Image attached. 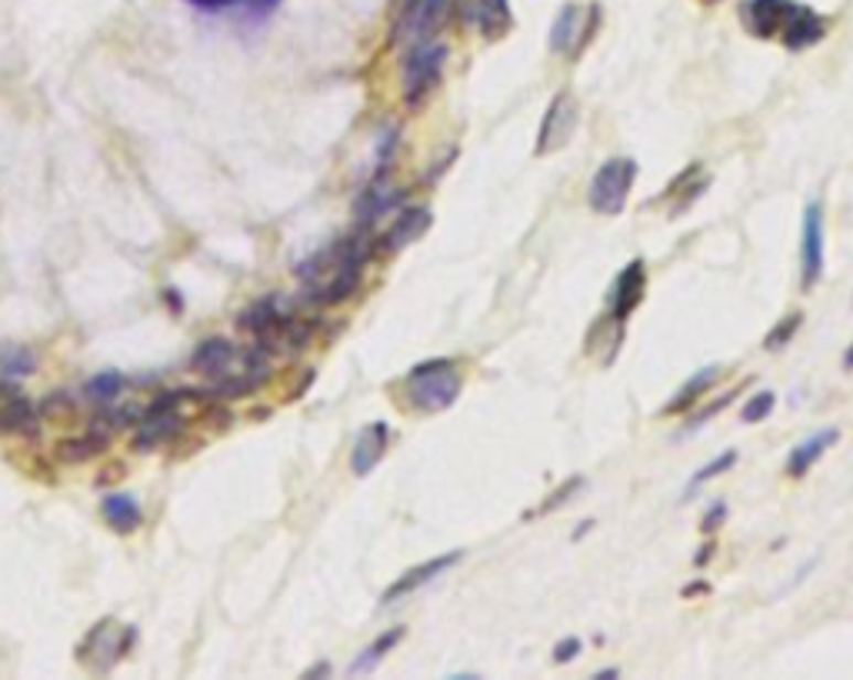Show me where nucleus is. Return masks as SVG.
<instances>
[{
  "instance_id": "obj_23",
  "label": "nucleus",
  "mask_w": 853,
  "mask_h": 680,
  "mask_svg": "<svg viewBox=\"0 0 853 680\" xmlns=\"http://www.w3.org/2000/svg\"><path fill=\"white\" fill-rule=\"evenodd\" d=\"M280 317H284L280 300H277V297H264V300H254V304L237 317V327H241L244 333H250V337H260V333H267L270 327H277Z\"/></svg>"
},
{
  "instance_id": "obj_6",
  "label": "nucleus",
  "mask_w": 853,
  "mask_h": 680,
  "mask_svg": "<svg viewBox=\"0 0 853 680\" xmlns=\"http://www.w3.org/2000/svg\"><path fill=\"white\" fill-rule=\"evenodd\" d=\"M434 227V211L427 204H407L394 217V224L377 237V257H391L417 244L427 231Z\"/></svg>"
},
{
  "instance_id": "obj_33",
  "label": "nucleus",
  "mask_w": 853,
  "mask_h": 680,
  "mask_svg": "<svg viewBox=\"0 0 853 680\" xmlns=\"http://www.w3.org/2000/svg\"><path fill=\"white\" fill-rule=\"evenodd\" d=\"M580 487H584V477H571V480H564V484L554 490V497H547V500L541 503V510H544V514H551V510H557L561 503H567Z\"/></svg>"
},
{
  "instance_id": "obj_1",
  "label": "nucleus",
  "mask_w": 853,
  "mask_h": 680,
  "mask_svg": "<svg viewBox=\"0 0 853 680\" xmlns=\"http://www.w3.org/2000/svg\"><path fill=\"white\" fill-rule=\"evenodd\" d=\"M404 384H407L410 407L424 411V414H440V411L454 407L463 391L460 368L450 358H430V361L410 368Z\"/></svg>"
},
{
  "instance_id": "obj_12",
  "label": "nucleus",
  "mask_w": 853,
  "mask_h": 680,
  "mask_svg": "<svg viewBox=\"0 0 853 680\" xmlns=\"http://www.w3.org/2000/svg\"><path fill=\"white\" fill-rule=\"evenodd\" d=\"M407 201V191L404 188H394L387 181V174H377V181L361 194L358 201V227L361 231H374V224L387 214V211H397L404 208Z\"/></svg>"
},
{
  "instance_id": "obj_30",
  "label": "nucleus",
  "mask_w": 853,
  "mask_h": 680,
  "mask_svg": "<svg viewBox=\"0 0 853 680\" xmlns=\"http://www.w3.org/2000/svg\"><path fill=\"white\" fill-rule=\"evenodd\" d=\"M737 464V450H724V454H717L707 467H701L694 477H691V493L701 487V484H707V480H714V477H721V474H727L731 467Z\"/></svg>"
},
{
  "instance_id": "obj_4",
  "label": "nucleus",
  "mask_w": 853,
  "mask_h": 680,
  "mask_svg": "<svg viewBox=\"0 0 853 680\" xmlns=\"http://www.w3.org/2000/svg\"><path fill=\"white\" fill-rule=\"evenodd\" d=\"M137 640V630L134 627H120L117 620H100L87 637L84 644L77 647V660L90 663L94 670H110L117 660L127 657L130 644Z\"/></svg>"
},
{
  "instance_id": "obj_10",
  "label": "nucleus",
  "mask_w": 853,
  "mask_h": 680,
  "mask_svg": "<svg viewBox=\"0 0 853 680\" xmlns=\"http://www.w3.org/2000/svg\"><path fill=\"white\" fill-rule=\"evenodd\" d=\"M463 561V554L460 551H450V554H440V557H430V561H424V564H417V567H410V571H404L387 591H384V597H381V604H397V601H404V597H410L414 591H420L424 584H430V581H437L440 574H447L450 567H457Z\"/></svg>"
},
{
  "instance_id": "obj_22",
  "label": "nucleus",
  "mask_w": 853,
  "mask_h": 680,
  "mask_svg": "<svg viewBox=\"0 0 853 680\" xmlns=\"http://www.w3.org/2000/svg\"><path fill=\"white\" fill-rule=\"evenodd\" d=\"M100 510H104V521H107L117 534H130V531H137L140 521H143L137 500L127 497V493H107L104 503H100Z\"/></svg>"
},
{
  "instance_id": "obj_37",
  "label": "nucleus",
  "mask_w": 853,
  "mask_h": 680,
  "mask_svg": "<svg viewBox=\"0 0 853 680\" xmlns=\"http://www.w3.org/2000/svg\"><path fill=\"white\" fill-rule=\"evenodd\" d=\"M714 554H717V544H714V541H707V544H704V548L697 551V557H694V567H704V564H707V561H711Z\"/></svg>"
},
{
  "instance_id": "obj_14",
  "label": "nucleus",
  "mask_w": 853,
  "mask_h": 680,
  "mask_svg": "<svg viewBox=\"0 0 853 680\" xmlns=\"http://www.w3.org/2000/svg\"><path fill=\"white\" fill-rule=\"evenodd\" d=\"M391 424L387 421H374V424H367L361 434H358V440H354V454H351V467H354V474L358 477H367L381 460H384V454H387V447H391Z\"/></svg>"
},
{
  "instance_id": "obj_7",
  "label": "nucleus",
  "mask_w": 853,
  "mask_h": 680,
  "mask_svg": "<svg viewBox=\"0 0 853 680\" xmlns=\"http://www.w3.org/2000/svg\"><path fill=\"white\" fill-rule=\"evenodd\" d=\"M574 130H577V104H574V97H571L567 91H557L554 100H551V107H547V114H544V124H541V130H537V147H534V153L544 157V153L561 150V147L574 137Z\"/></svg>"
},
{
  "instance_id": "obj_25",
  "label": "nucleus",
  "mask_w": 853,
  "mask_h": 680,
  "mask_svg": "<svg viewBox=\"0 0 853 680\" xmlns=\"http://www.w3.org/2000/svg\"><path fill=\"white\" fill-rule=\"evenodd\" d=\"M450 11V0H420L417 8V18L410 24V41H420V38H430L437 31V24L444 21V14ZM407 41V44H410Z\"/></svg>"
},
{
  "instance_id": "obj_28",
  "label": "nucleus",
  "mask_w": 853,
  "mask_h": 680,
  "mask_svg": "<svg viewBox=\"0 0 853 680\" xmlns=\"http://www.w3.org/2000/svg\"><path fill=\"white\" fill-rule=\"evenodd\" d=\"M774 407H777V394H774V391H757V394L740 407V421H744V424H760V421H767V417L774 414Z\"/></svg>"
},
{
  "instance_id": "obj_21",
  "label": "nucleus",
  "mask_w": 853,
  "mask_h": 680,
  "mask_svg": "<svg viewBox=\"0 0 853 680\" xmlns=\"http://www.w3.org/2000/svg\"><path fill=\"white\" fill-rule=\"evenodd\" d=\"M580 28H584V11L577 4H564L554 28H551V51L561 57H574V47L580 41Z\"/></svg>"
},
{
  "instance_id": "obj_38",
  "label": "nucleus",
  "mask_w": 853,
  "mask_h": 680,
  "mask_svg": "<svg viewBox=\"0 0 853 680\" xmlns=\"http://www.w3.org/2000/svg\"><path fill=\"white\" fill-rule=\"evenodd\" d=\"M694 594H711V584L707 581H694L684 587V597H694Z\"/></svg>"
},
{
  "instance_id": "obj_18",
  "label": "nucleus",
  "mask_w": 853,
  "mask_h": 680,
  "mask_svg": "<svg viewBox=\"0 0 853 680\" xmlns=\"http://www.w3.org/2000/svg\"><path fill=\"white\" fill-rule=\"evenodd\" d=\"M234 361H237V348L231 344V340H227V337H211V340H204V344L194 351V358H191V371H194V374H204V378L221 381V378H227V374H231Z\"/></svg>"
},
{
  "instance_id": "obj_29",
  "label": "nucleus",
  "mask_w": 853,
  "mask_h": 680,
  "mask_svg": "<svg viewBox=\"0 0 853 680\" xmlns=\"http://www.w3.org/2000/svg\"><path fill=\"white\" fill-rule=\"evenodd\" d=\"M41 417H57V421H71L77 414V401L67 394V391H57V394H47L38 407Z\"/></svg>"
},
{
  "instance_id": "obj_20",
  "label": "nucleus",
  "mask_w": 853,
  "mask_h": 680,
  "mask_svg": "<svg viewBox=\"0 0 853 680\" xmlns=\"http://www.w3.org/2000/svg\"><path fill=\"white\" fill-rule=\"evenodd\" d=\"M721 374H724V368L721 364H714V368H704V371H697L684 387H680L667 404H663V411H660V417H676V414H687L704 394H711L714 387H717V381H721Z\"/></svg>"
},
{
  "instance_id": "obj_26",
  "label": "nucleus",
  "mask_w": 853,
  "mask_h": 680,
  "mask_svg": "<svg viewBox=\"0 0 853 680\" xmlns=\"http://www.w3.org/2000/svg\"><path fill=\"white\" fill-rule=\"evenodd\" d=\"M800 327H803V310H790L787 317H780V320L770 327V333L764 337V348H767V351H780V348H787Z\"/></svg>"
},
{
  "instance_id": "obj_2",
  "label": "nucleus",
  "mask_w": 853,
  "mask_h": 680,
  "mask_svg": "<svg viewBox=\"0 0 853 680\" xmlns=\"http://www.w3.org/2000/svg\"><path fill=\"white\" fill-rule=\"evenodd\" d=\"M447 54H450L447 41H437V38L410 41V51L404 57V104L407 107H420L430 97V91L440 84Z\"/></svg>"
},
{
  "instance_id": "obj_32",
  "label": "nucleus",
  "mask_w": 853,
  "mask_h": 680,
  "mask_svg": "<svg viewBox=\"0 0 853 680\" xmlns=\"http://www.w3.org/2000/svg\"><path fill=\"white\" fill-rule=\"evenodd\" d=\"M417 8H420V0H401L397 24H394V41H397V44H407V41H410V24H414V18H417Z\"/></svg>"
},
{
  "instance_id": "obj_19",
  "label": "nucleus",
  "mask_w": 853,
  "mask_h": 680,
  "mask_svg": "<svg viewBox=\"0 0 853 680\" xmlns=\"http://www.w3.org/2000/svg\"><path fill=\"white\" fill-rule=\"evenodd\" d=\"M836 440H840V431H836V427H823V431L810 434L807 440H800V444L790 450V457H787V474H790V477H807L810 467L820 464L823 454H827Z\"/></svg>"
},
{
  "instance_id": "obj_9",
  "label": "nucleus",
  "mask_w": 853,
  "mask_h": 680,
  "mask_svg": "<svg viewBox=\"0 0 853 680\" xmlns=\"http://www.w3.org/2000/svg\"><path fill=\"white\" fill-rule=\"evenodd\" d=\"M463 24L477 28L483 41H500L514 31V11H510V0H467Z\"/></svg>"
},
{
  "instance_id": "obj_5",
  "label": "nucleus",
  "mask_w": 853,
  "mask_h": 680,
  "mask_svg": "<svg viewBox=\"0 0 853 680\" xmlns=\"http://www.w3.org/2000/svg\"><path fill=\"white\" fill-rule=\"evenodd\" d=\"M827 261V231H823V204L813 201L803 211V234H800V287L813 290L823 277Z\"/></svg>"
},
{
  "instance_id": "obj_34",
  "label": "nucleus",
  "mask_w": 853,
  "mask_h": 680,
  "mask_svg": "<svg viewBox=\"0 0 853 680\" xmlns=\"http://www.w3.org/2000/svg\"><path fill=\"white\" fill-rule=\"evenodd\" d=\"M204 424L214 427V431H227V427L234 424V414H231L227 404H221V401L214 397V407H204Z\"/></svg>"
},
{
  "instance_id": "obj_39",
  "label": "nucleus",
  "mask_w": 853,
  "mask_h": 680,
  "mask_svg": "<svg viewBox=\"0 0 853 680\" xmlns=\"http://www.w3.org/2000/svg\"><path fill=\"white\" fill-rule=\"evenodd\" d=\"M843 368H846V371H853V344L843 351Z\"/></svg>"
},
{
  "instance_id": "obj_3",
  "label": "nucleus",
  "mask_w": 853,
  "mask_h": 680,
  "mask_svg": "<svg viewBox=\"0 0 853 680\" xmlns=\"http://www.w3.org/2000/svg\"><path fill=\"white\" fill-rule=\"evenodd\" d=\"M637 174L640 167L633 157H610L597 167V174L590 181V191H587V201H590V211L594 214H604V217H617L623 214L627 208V198L637 184Z\"/></svg>"
},
{
  "instance_id": "obj_27",
  "label": "nucleus",
  "mask_w": 853,
  "mask_h": 680,
  "mask_svg": "<svg viewBox=\"0 0 853 680\" xmlns=\"http://www.w3.org/2000/svg\"><path fill=\"white\" fill-rule=\"evenodd\" d=\"M124 384H127V381H124L120 374H114V371H110V374H100V378L87 381L84 394H87L90 401H100V404L107 401V404H110V401H117V397H120Z\"/></svg>"
},
{
  "instance_id": "obj_17",
  "label": "nucleus",
  "mask_w": 853,
  "mask_h": 680,
  "mask_svg": "<svg viewBox=\"0 0 853 680\" xmlns=\"http://www.w3.org/2000/svg\"><path fill=\"white\" fill-rule=\"evenodd\" d=\"M107 447H110V434L90 427V431H84V434L61 437V440L54 444V460L64 464V467H77V464L97 460Z\"/></svg>"
},
{
  "instance_id": "obj_8",
  "label": "nucleus",
  "mask_w": 853,
  "mask_h": 680,
  "mask_svg": "<svg viewBox=\"0 0 853 680\" xmlns=\"http://www.w3.org/2000/svg\"><path fill=\"white\" fill-rule=\"evenodd\" d=\"M647 264L640 261V257H633L620 274H617V280H614V287H610V297H607V314L614 317V320H620V323H627L630 320V314L643 304V297H647Z\"/></svg>"
},
{
  "instance_id": "obj_16",
  "label": "nucleus",
  "mask_w": 853,
  "mask_h": 680,
  "mask_svg": "<svg viewBox=\"0 0 853 680\" xmlns=\"http://www.w3.org/2000/svg\"><path fill=\"white\" fill-rule=\"evenodd\" d=\"M178 434H181V411H143V417L137 421L134 447L147 454L160 444L178 440Z\"/></svg>"
},
{
  "instance_id": "obj_24",
  "label": "nucleus",
  "mask_w": 853,
  "mask_h": 680,
  "mask_svg": "<svg viewBox=\"0 0 853 680\" xmlns=\"http://www.w3.org/2000/svg\"><path fill=\"white\" fill-rule=\"evenodd\" d=\"M401 640H404V627H391V630H384L371 647H364V650H361V657L351 663V673H371V670H374V667H377V663H381V660H384V657H387Z\"/></svg>"
},
{
  "instance_id": "obj_36",
  "label": "nucleus",
  "mask_w": 853,
  "mask_h": 680,
  "mask_svg": "<svg viewBox=\"0 0 853 680\" xmlns=\"http://www.w3.org/2000/svg\"><path fill=\"white\" fill-rule=\"evenodd\" d=\"M727 521V503H714L711 510H707V514H704V524H701V531L704 534H714L721 524Z\"/></svg>"
},
{
  "instance_id": "obj_31",
  "label": "nucleus",
  "mask_w": 853,
  "mask_h": 680,
  "mask_svg": "<svg viewBox=\"0 0 853 680\" xmlns=\"http://www.w3.org/2000/svg\"><path fill=\"white\" fill-rule=\"evenodd\" d=\"M737 397H740V387H731L727 394H721V397H714L711 404H704V407L697 411V417L691 421V431H697V427H704L707 421H714V417H717L721 411H727Z\"/></svg>"
},
{
  "instance_id": "obj_11",
  "label": "nucleus",
  "mask_w": 853,
  "mask_h": 680,
  "mask_svg": "<svg viewBox=\"0 0 853 680\" xmlns=\"http://www.w3.org/2000/svg\"><path fill=\"white\" fill-rule=\"evenodd\" d=\"M790 8H793V0H744V4H740V24L747 28L750 38L770 41V38L780 34Z\"/></svg>"
},
{
  "instance_id": "obj_15",
  "label": "nucleus",
  "mask_w": 853,
  "mask_h": 680,
  "mask_svg": "<svg viewBox=\"0 0 853 680\" xmlns=\"http://www.w3.org/2000/svg\"><path fill=\"white\" fill-rule=\"evenodd\" d=\"M0 437H24V440L41 437V414L28 397L21 394L4 397V404H0Z\"/></svg>"
},
{
  "instance_id": "obj_35",
  "label": "nucleus",
  "mask_w": 853,
  "mask_h": 680,
  "mask_svg": "<svg viewBox=\"0 0 853 680\" xmlns=\"http://www.w3.org/2000/svg\"><path fill=\"white\" fill-rule=\"evenodd\" d=\"M580 650H584V640H580V637H561V640L554 644V660H557V663H571Z\"/></svg>"
},
{
  "instance_id": "obj_13",
  "label": "nucleus",
  "mask_w": 853,
  "mask_h": 680,
  "mask_svg": "<svg viewBox=\"0 0 853 680\" xmlns=\"http://www.w3.org/2000/svg\"><path fill=\"white\" fill-rule=\"evenodd\" d=\"M823 38H827V21L817 11H810L803 4H793L783 28H780V44L787 51H807V47L820 44Z\"/></svg>"
}]
</instances>
